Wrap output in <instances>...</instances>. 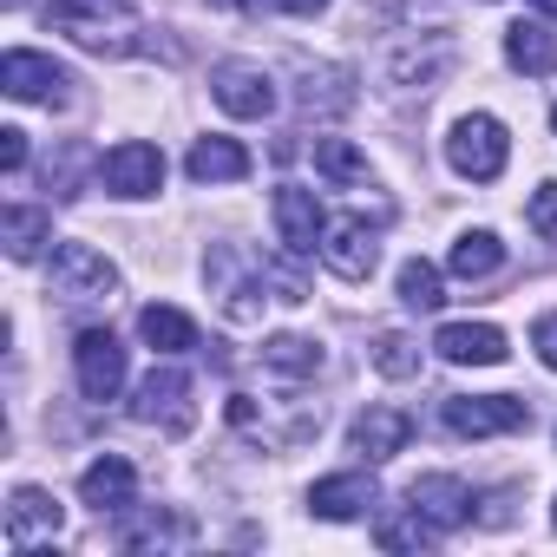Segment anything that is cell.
I'll list each match as a JSON object with an SVG mask.
<instances>
[{"label": "cell", "mask_w": 557, "mask_h": 557, "mask_svg": "<svg viewBox=\"0 0 557 557\" xmlns=\"http://www.w3.org/2000/svg\"><path fill=\"white\" fill-rule=\"evenodd\" d=\"M47 289L60 296V302H112L119 296V269L92 249V243H60L53 249V262H47Z\"/></svg>", "instance_id": "1"}, {"label": "cell", "mask_w": 557, "mask_h": 557, "mask_svg": "<svg viewBox=\"0 0 557 557\" xmlns=\"http://www.w3.org/2000/svg\"><path fill=\"white\" fill-rule=\"evenodd\" d=\"M53 27L60 34H73L79 47H92V53H125L132 40V8L125 0H53Z\"/></svg>", "instance_id": "2"}, {"label": "cell", "mask_w": 557, "mask_h": 557, "mask_svg": "<svg viewBox=\"0 0 557 557\" xmlns=\"http://www.w3.org/2000/svg\"><path fill=\"white\" fill-rule=\"evenodd\" d=\"M505 158H511V138H505V125H498L492 112L459 119L453 138H446V164H453L459 177H472V184H492V177L505 171Z\"/></svg>", "instance_id": "3"}, {"label": "cell", "mask_w": 557, "mask_h": 557, "mask_svg": "<svg viewBox=\"0 0 557 557\" xmlns=\"http://www.w3.org/2000/svg\"><path fill=\"white\" fill-rule=\"evenodd\" d=\"M440 420L459 440H492V433H524L531 407L518 394H453V400H440Z\"/></svg>", "instance_id": "4"}, {"label": "cell", "mask_w": 557, "mask_h": 557, "mask_svg": "<svg viewBox=\"0 0 557 557\" xmlns=\"http://www.w3.org/2000/svg\"><path fill=\"white\" fill-rule=\"evenodd\" d=\"M132 420H138V426H164L171 440L190 433V420H197V407H190V374H177V368H151V374L138 381Z\"/></svg>", "instance_id": "5"}, {"label": "cell", "mask_w": 557, "mask_h": 557, "mask_svg": "<svg viewBox=\"0 0 557 557\" xmlns=\"http://www.w3.org/2000/svg\"><path fill=\"white\" fill-rule=\"evenodd\" d=\"M66 86H73V73H66L60 60H47V53L14 47L8 60H0V92L21 99V106H60V99H66Z\"/></svg>", "instance_id": "6"}, {"label": "cell", "mask_w": 557, "mask_h": 557, "mask_svg": "<svg viewBox=\"0 0 557 557\" xmlns=\"http://www.w3.org/2000/svg\"><path fill=\"white\" fill-rule=\"evenodd\" d=\"M210 99L230 112V119H269L275 112V79L256 66V60H223L210 73Z\"/></svg>", "instance_id": "7"}, {"label": "cell", "mask_w": 557, "mask_h": 557, "mask_svg": "<svg viewBox=\"0 0 557 557\" xmlns=\"http://www.w3.org/2000/svg\"><path fill=\"white\" fill-rule=\"evenodd\" d=\"M99 177H106L112 197H158V184H164V151L145 145V138H125V145L106 151Z\"/></svg>", "instance_id": "8"}, {"label": "cell", "mask_w": 557, "mask_h": 557, "mask_svg": "<svg viewBox=\"0 0 557 557\" xmlns=\"http://www.w3.org/2000/svg\"><path fill=\"white\" fill-rule=\"evenodd\" d=\"M73 374H79L86 400H119V387H125V348L106 329H86L73 342Z\"/></svg>", "instance_id": "9"}, {"label": "cell", "mask_w": 557, "mask_h": 557, "mask_svg": "<svg viewBox=\"0 0 557 557\" xmlns=\"http://www.w3.org/2000/svg\"><path fill=\"white\" fill-rule=\"evenodd\" d=\"M322 262L342 275V283H368L374 262H381V243H374V230L361 216H342V223L322 230Z\"/></svg>", "instance_id": "10"}, {"label": "cell", "mask_w": 557, "mask_h": 557, "mask_svg": "<svg viewBox=\"0 0 557 557\" xmlns=\"http://www.w3.org/2000/svg\"><path fill=\"white\" fill-rule=\"evenodd\" d=\"M322 203H315V190H302V184H283L275 190V236H283V249L289 256H315L322 249Z\"/></svg>", "instance_id": "11"}, {"label": "cell", "mask_w": 557, "mask_h": 557, "mask_svg": "<svg viewBox=\"0 0 557 557\" xmlns=\"http://www.w3.org/2000/svg\"><path fill=\"white\" fill-rule=\"evenodd\" d=\"M433 348H440L453 368H498V361L511 355L492 322H446V329L433 335Z\"/></svg>", "instance_id": "12"}, {"label": "cell", "mask_w": 557, "mask_h": 557, "mask_svg": "<svg viewBox=\"0 0 557 557\" xmlns=\"http://www.w3.org/2000/svg\"><path fill=\"white\" fill-rule=\"evenodd\" d=\"M79 498H86L92 511H132V498H138V472H132V459H119V453L92 459V466L79 472Z\"/></svg>", "instance_id": "13"}, {"label": "cell", "mask_w": 557, "mask_h": 557, "mask_svg": "<svg viewBox=\"0 0 557 557\" xmlns=\"http://www.w3.org/2000/svg\"><path fill=\"white\" fill-rule=\"evenodd\" d=\"M407 505H413L420 518H433L440 531H453V524L472 518V492H466V479H446V472L413 479V485H407Z\"/></svg>", "instance_id": "14"}, {"label": "cell", "mask_w": 557, "mask_h": 557, "mask_svg": "<svg viewBox=\"0 0 557 557\" xmlns=\"http://www.w3.org/2000/svg\"><path fill=\"white\" fill-rule=\"evenodd\" d=\"M407 440H413V420H407L400 407H368V413L348 426V446H355L361 459H394V453H407Z\"/></svg>", "instance_id": "15"}, {"label": "cell", "mask_w": 557, "mask_h": 557, "mask_svg": "<svg viewBox=\"0 0 557 557\" xmlns=\"http://www.w3.org/2000/svg\"><path fill=\"white\" fill-rule=\"evenodd\" d=\"M368 505H381V492H374L368 472H335V479H315V492H309V511L315 518H335V524L361 518Z\"/></svg>", "instance_id": "16"}, {"label": "cell", "mask_w": 557, "mask_h": 557, "mask_svg": "<svg viewBox=\"0 0 557 557\" xmlns=\"http://www.w3.org/2000/svg\"><path fill=\"white\" fill-rule=\"evenodd\" d=\"M40 537H60V505L40 492V485H21L8 498V544L14 550H34Z\"/></svg>", "instance_id": "17"}, {"label": "cell", "mask_w": 557, "mask_h": 557, "mask_svg": "<svg viewBox=\"0 0 557 557\" xmlns=\"http://www.w3.org/2000/svg\"><path fill=\"white\" fill-rule=\"evenodd\" d=\"M505 60H511L518 73H531V79H550V73H557V40H550V27H544V21H518V27L505 34Z\"/></svg>", "instance_id": "18"}, {"label": "cell", "mask_w": 557, "mask_h": 557, "mask_svg": "<svg viewBox=\"0 0 557 557\" xmlns=\"http://www.w3.org/2000/svg\"><path fill=\"white\" fill-rule=\"evenodd\" d=\"M190 177L197 184H236V177H249V151L236 138H197L190 145Z\"/></svg>", "instance_id": "19"}, {"label": "cell", "mask_w": 557, "mask_h": 557, "mask_svg": "<svg viewBox=\"0 0 557 557\" xmlns=\"http://www.w3.org/2000/svg\"><path fill=\"white\" fill-rule=\"evenodd\" d=\"M138 335H145L158 355H190V348H197V322H190L184 309H171V302H151V309L138 315Z\"/></svg>", "instance_id": "20"}, {"label": "cell", "mask_w": 557, "mask_h": 557, "mask_svg": "<svg viewBox=\"0 0 557 557\" xmlns=\"http://www.w3.org/2000/svg\"><path fill=\"white\" fill-rule=\"evenodd\" d=\"M47 230H53V216L34 210V203H8V210H0V243H8L14 262H34L40 243H47Z\"/></svg>", "instance_id": "21"}, {"label": "cell", "mask_w": 557, "mask_h": 557, "mask_svg": "<svg viewBox=\"0 0 557 557\" xmlns=\"http://www.w3.org/2000/svg\"><path fill=\"white\" fill-rule=\"evenodd\" d=\"M262 368L283 374V381H309V374H322V348L302 342V335H269L262 342Z\"/></svg>", "instance_id": "22"}, {"label": "cell", "mask_w": 557, "mask_h": 557, "mask_svg": "<svg viewBox=\"0 0 557 557\" xmlns=\"http://www.w3.org/2000/svg\"><path fill=\"white\" fill-rule=\"evenodd\" d=\"M453 275H466V283H479V275H492L498 262H505V243L492 236V230H466L459 243H453Z\"/></svg>", "instance_id": "23"}, {"label": "cell", "mask_w": 557, "mask_h": 557, "mask_svg": "<svg viewBox=\"0 0 557 557\" xmlns=\"http://www.w3.org/2000/svg\"><path fill=\"white\" fill-rule=\"evenodd\" d=\"M400 302H407V309H420V315H433V309L446 302V283H440V269H433L426 256L400 262Z\"/></svg>", "instance_id": "24"}, {"label": "cell", "mask_w": 557, "mask_h": 557, "mask_svg": "<svg viewBox=\"0 0 557 557\" xmlns=\"http://www.w3.org/2000/svg\"><path fill=\"white\" fill-rule=\"evenodd\" d=\"M315 171L329 177V184H368V158L348 145V138H315Z\"/></svg>", "instance_id": "25"}, {"label": "cell", "mask_w": 557, "mask_h": 557, "mask_svg": "<svg viewBox=\"0 0 557 557\" xmlns=\"http://www.w3.org/2000/svg\"><path fill=\"white\" fill-rule=\"evenodd\" d=\"M184 537H190V524H177L164 511H145V518L119 524V544H132V550H145V544H184Z\"/></svg>", "instance_id": "26"}, {"label": "cell", "mask_w": 557, "mask_h": 557, "mask_svg": "<svg viewBox=\"0 0 557 557\" xmlns=\"http://www.w3.org/2000/svg\"><path fill=\"white\" fill-rule=\"evenodd\" d=\"M374 368H381L387 381H413V374H420V342H413V335H381V342H374Z\"/></svg>", "instance_id": "27"}, {"label": "cell", "mask_w": 557, "mask_h": 557, "mask_svg": "<svg viewBox=\"0 0 557 557\" xmlns=\"http://www.w3.org/2000/svg\"><path fill=\"white\" fill-rule=\"evenodd\" d=\"M433 531H440V524L420 518V511H413V518H387V524H381V550H426Z\"/></svg>", "instance_id": "28"}, {"label": "cell", "mask_w": 557, "mask_h": 557, "mask_svg": "<svg viewBox=\"0 0 557 557\" xmlns=\"http://www.w3.org/2000/svg\"><path fill=\"white\" fill-rule=\"evenodd\" d=\"M524 223H531L537 236H550V243H557V184H544V190L531 197V210H524Z\"/></svg>", "instance_id": "29"}, {"label": "cell", "mask_w": 557, "mask_h": 557, "mask_svg": "<svg viewBox=\"0 0 557 557\" xmlns=\"http://www.w3.org/2000/svg\"><path fill=\"white\" fill-rule=\"evenodd\" d=\"M531 348H537V361H544V368H557V315H537Z\"/></svg>", "instance_id": "30"}, {"label": "cell", "mask_w": 557, "mask_h": 557, "mask_svg": "<svg viewBox=\"0 0 557 557\" xmlns=\"http://www.w3.org/2000/svg\"><path fill=\"white\" fill-rule=\"evenodd\" d=\"M21 164H27V132L8 125V132H0V171H21Z\"/></svg>", "instance_id": "31"}, {"label": "cell", "mask_w": 557, "mask_h": 557, "mask_svg": "<svg viewBox=\"0 0 557 557\" xmlns=\"http://www.w3.org/2000/svg\"><path fill=\"white\" fill-rule=\"evenodd\" d=\"M256 8H262V0H256ZM269 8H283V14H302V21H309V14L329 8V0H269Z\"/></svg>", "instance_id": "32"}, {"label": "cell", "mask_w": 557, "mask_h": 557, "mask_svg": "<svg viewBox=\"0 0 557 557\" xmlns=\"http://www.w3.org/2000/svg\"><path fill=\"white\" fill-rule=\"evenodd\" d=\"M531 8H537V14H557V0H531Z\"/></svg>", "instance_id": "33"}, {"label": "cell", "mask_w": 557, "mask_h": 557, "mask_svg": "<svg viewBox=\"0 0 557 557\" xmlns=\"http://www.w3.org/2000/svg\"><path fill=\"white\" fill-rule=\"evenodd\" d=\"M550 132H557V106H550Z\"/></svg>", "instance_id": "34"}, {"label": "cell", "mask_w": 557, "mask_h": 557, "mask_svg": "<svg viewBox=\"0 0 557 557\" xmlns=\"http://www.w3.org/2000/svg\"><path fill=\"white\" fill-rule=\"evenodd\" d=\"M8 8H27V0H8Z\"/></svg>", "instance_id": "35"}, {"label": "cell", "mask_w": 557, "mask_h": 557, "mask_svg": "<svg viewBox=\"0 0 557 557\" xmlns=\"http://www.w3.org/2000/svg\"><path fill=\"white\" fill-rule=\"evenodd\" d=\"M550 524H557V511H550Z\"/></svg>", "instance_id": "36"}]
</instances>
